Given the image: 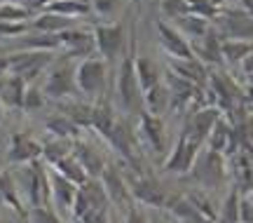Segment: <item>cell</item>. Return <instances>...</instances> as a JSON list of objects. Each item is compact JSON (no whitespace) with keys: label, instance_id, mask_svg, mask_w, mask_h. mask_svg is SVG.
Listing matches in <instances>:
<instances>
[{"label":"cell","instance_id":"43","mask_svg":"<svg viewBox=\"0 0 253 223\" xmlns=\"http://www.w3.org/2000/svg\"><path fill=\"white\" fill-rule=\"evenodd\" d=\"M125 223H148V219H145V214L141 212L138 202H136V205L125 214Z\"/></svg>","mask_w":253,"mask_h":223},{"label":"cell","instance_id":"32","mask_svg":"<svg viewBox=\"0 0 253 223\" xmlns=\"http://www.w3.org/2000/svg\"><path fill=\"white\" fill-rule=\"evenodd\" d=\"M176 26L181 28V33L188 38L192 45L197 43V40H202V38L207 36V31L211 28V26H209L207 19L197 17V14H188V17L178 19V21H176Z\"/></svg>","mask_w":253,"mask_h":223},{"label":"cell","instance_id":"15","mask_svg":"<svg viewBox=\"0 0 253 223\" xmlns=\"http://www.w3.org/2000/svg\"><path fill=\"white\" fill-rule=\"evenodd\" d=\"M138 134L150 146L153 153H157V155L164 153V148H167V129H164V122L160 115H153V113L143 111L138 115Z\"/></svg>","mask_w":253,"mask_h":223},{"label":"cell","instance_id":"11","mask_svg":"<svg viewBox=\"0 0 253 223\" xmlns=\"http://www.w3.org/2000/svg\"><path fill=\"white\" fill-rule=\"evenodd\" d=\"M47 176H49V193H52V202L56 205V209L73 216V205H75V197H78L80 186H75L71 178L59 174L54 167L47 169Z\"/></svg>","mask_w":253,"mask_h":223},{"label":"cell","instance_id":"28","mask_svg":"<svg viewBox=\"0 0 253 223\" xmlns=\"http://www.w3.org/2000/svg\"><path fill=\"white\" fill-rule=\"evenodd\" d=\"M63 113L71 117L78 127H94V104H87V101H71L66 99V106H63Z\"/></svg>","mask_w":253,"mask_h":223},{"label":"cell","instance_id":"18","mask_svg":"<svg viewBox=\"0 0 253 223\" xmlns=\"http://www.w3.org/2000/svg\"><path fill=\"white\" fill-rule=\"evenodd\" d=\"M192 50H195V56L204 66H218V63H223V36H220V31L216 26H211L207 31V36L192 45Z\"/></svg>","mask_w":253,"mask_h":223},{"label":"cell","instance_id":"16","mask_svg":"<svg viewBox=\"0 0 253 223\" xmlns=\"http://www.w3.org/2000/svg\"><path fill=\"white\" fill-rule=\"evenodd\" d=\"M12 45L19 52H54L61 47V36L59 33H42V31H33L24 33V36L12 38Z\"/></svg>","mask_w":253,"mask_h":223},{"label":"cell","instance_id":"31","mask_svg":"<svg viewBox=\"0 0 253 223\" xmlns=\"http://www.w3.org/2000/svg\"><path fill=\"white\" fill-rule=\"evenodd\" d=\"M230 143H232V127H230L227 120L220 117L216 122V127L211 129V134H209L207 148L209 151H216V153H225L227 148H230Z\"/></svg>","mask_w":253,"mask_h":223},{"label":"cell","instance_id":"8","mask_svg":"<svg viewBox=\"0 0 253 223\" xmlns=\"http://www.w3.org/2000/svg\"><path fill=\"white\" fill-rule=\"evenodd\" d=\"M52 61H54L52 52H17L14 56H9L7 73H14L26 82H33L40 73H47Z\"/></svg>","mask_w":253,"mask_h":223},{"label":"cell","instance_id":"45","mask_svg":"<svg viewBox=\"0 0 253 223\" xmlns=\"http://www.w3.org/2000/svg\"><path fill=\"white\" fill-rule=\"evenodd\" d=\"M52 2H54V0H28V5H31V7H49V5H52Z\"/></svg>","mask_w":253,"mask_h":223},{"label":"cell","instance_id":"30","mask_svg":"<svg viewBox=\"0 0 253 223\" xmlns=\"http://www.w3.org/2000/svg\"><path fill=\"white\" fill-rule=\"evenodd\" d=\"M143 99H145V111L153 113V115H160L164 108H171V94H169L167 82H160L157 87L145 92Z\"/></svg>","mask_w":253,"mask_h":223},{"label":"cell","instance_id":"38","mask_svg":"<svg viewBox=\"0 0 253 223\" xmlns=\"http://www.w3.org/2000/svg\"><path fill=\"white\" fill-rule=\"evenodd\" d=\"M28 216H31V223H63L59 212H52L49 207H33Z\"/></svg>","mask_w":253,"mask_h":223},{"label":"cell","instance_id":"14","mask_svg":"<svg viewBox=\"0 0 253 223\" xmlns=\"http://www.w3.org/2000/svg\"><path fill=\"white\" fill-rule=\"evenodd\" d=\"M61 36V47L68 50V54H73L78 61L87 59V56H96V40H94V31H84V28H68L59 33Z\"/></svg>","mask_w":253,"mask_h":223},{"label":"cell","instance_id":"37","mask_svg":"<svg viewBox=\"0 0 253 223\" xmlns=\"http://www.w3.org/2000/svg\"><path fill=\"white\" fill-rule=\"evenodd\" d=\"M122 2H125V0H91V12L110 21V19L120 12Z\"/></svg>","mask_w":253,"mask_h":223},{"label":"cell","instance_id":"12","mask_svg":"<svg viewBox=\"0 0 253 223\" xmlns=\"http://www.w3.org/2000/svg\"><path fill=\"white\" fill-rule=\"evenodd\" d=\"M129 188H131L134 202H138V205L164 207L167 202H169V195H167L164 186L157 181V178H153V176H145V174H141V176L131 178Z\"/></svg>","mask_w":253,"mask_h":223},{"label":"cell","instance_id":"9","mask_svg":"<svg viewBox=\"0 0 253 223\" xmlns=\"http://www.w3.org/2000/svg\"><path fill=\"white\" fill-rule=\"evenodd\" d=\"M94 40H96V52L106 61H113L125 45V26L120 21H101L94 26Z\"/></svg>","mask_w":253,"mask_h":223},{"label":"cell","instance_id":"29","mask_svg":"<svg viewBox=\"0 0 253 223\" xmlns=\"http://www.w3.org/2000/svg\"><path fill=\"white\" fill-rule=\"evenodd\" d=\"M54 169L59 171V174H63V176L66 178H71L73 183H75V186H82V183H87V181H89V174H87V169H84V167H82L80 165V160H78V158H75V155H66V158H63V160H59L54 165Z\"/></svg>","mask_w":253,"mask_h":223},{"label":"cell","instance_id":"42","mask_svg":"<svg viewBox=\"0 0 253 223\" xmlns=\"http://www.w3.org/2000/svg\"><path fill=\"white\" fill-rule=\"evenodd\" d=\"M239 223H253V195L239 200Z\"/></svg>","mask_w":253,"mask_h":223},{"label":"cell","instance_id":"35","mask_svg":"<svg viewBox=\"0 0 253 223\" xmlns=\"http://www.w3.org/2000/svg\"><path fill=\"white\" fill-rule=\"evenodd\" d=\"M0 19H2V21H26L28 7L17 5V2H5V0H0Z\"/></svg>","mask_w":253,"mask_h":223},{"label":"cell","instance_id":"48","mask_svg":"<svg viewBox=\"0 0 253 223\" xmlns=\"http://www.w3.org/2000/svg\"><path fill=\"white\" fill-rule=\"evenodd\" d=\"M2 117H5V104H2V99H0V122H2Z\"/></svg>","mask_w":253,"mask_h":223},{"label":"cell","instance_id":"1","mask_svg":"<svg viewBox=\"0 0 253 223\" xmlns=\"http://www.w3.org/2000/svg\"><path fill=\"white\" fill-rule=\"evenodd\" d=\"M136 31L129 38V52L120 63V73H118V99L120 106L125 108L126 113H136L141 115L145 111V99H143V89L138 82V73H136Z\"/></svg>","mask_w":253,"mask_h":223},{"label":"cell","instance_id":"26","mask_svg":"<svg viewBox=\"0 0 253 223\" xmlns=\"http://www.w3.org/2000/svg\"><path fill=\"white\" fill-rule=\"evenodd\" d=\"M45 127L52 136L63 139V141H75V139H80V136H78V129H80V127L75 125L66 113H56V115H52L45 122Z\"/></svg>","mask_w":253,"mask_h":223},{"label":"cell","instance_id":"10","mask_svg":"<svg viewBox=\"0 0 253 223\" xmlns=\"http://www.w3.org/2000/svg\"><path fill=\"white\" fill-rule=\"evenodd\" d=\"M157 38H160V45L167 50L169 59H195L192 43L183 36L181 28L176 26V24L157 19Z\"/></svg>","mask_w":253,"mask_h":223},{"label":"cell","instance_id":"51","mask_svg":"<svg viewBox=\"0 0 253 223\" xmlns=\"http://www.w3.org/2000/svg\"><path fill=\"white\" fill-rule=\"evenodd\" d=\"M73 223H82V221H80V219H73Z\"/></svg>","mask_w":253,"mask_h":223},{"label":"cell","instance_id":"2","mask_svg":"<svg viewBox=\"0 0 253 223\" xmlns=\"http://www.w3.org/2000/svg\"><path fill=\"white\" fill-rule=\"evenodd\" d=\"M78 63L73 54H63V56H54L52 66L47 68V78H45V87L42 92L47 94V99H54V101H66L71 99V94L80 92L78 89Z\"/></svg>","mask_w":253,"mask_h":223},{"label":"cell","instance_id":"22","mask_svg":"<svg viewBox=\"0 0 253 223\" xmlns=\"http://www.w3.org/2000/svg\"><path fill=\"white\" fill-rule=\"evenodd\" d=\"M169 71L176 73L178 78L192 82V85H204L207 82V66L195 59H169Z\"/></svg>","mask_w":253,"mask_h":223},{"label":"cell","instance_id":"3","mask_svg":"<svg viewBox=\"0 0 253 223\" xmlns=\"http://www.w3.org/2000/svg\"><path fill=\"white\" fill-rule=\"evenodd\" d=\"M14 183H17L19 193L26 197V202L31 209H33V207L49 205V200H52V193H49V176H47L45 167H40V162L24 165V167L17 171Z\"/></svg>","mask_w":253,"mask_h":223},{"label":"cell","instance_id":"25","mask_svg":"<svg viewBox=\"0 0 253 223\" xmlns=\"http://www.w3.org/2000/svg\"><path fill=\"white\" fill-rule=\"evenodd\" d=\"M253 54V40H235V38H223V61L230 66L244 63Z\"/></svg>","mask_w":253,"mask_h":223},{"label":"cell","instance_id":"7","mask_svg":"<svg viewBox=\"0 0 253 223\" xmlns=\"http://www.w3.org/2000/svg\"><path fill=\"white\" fill-rule=\"evenodd\" d=\"M190 174L195 176L197 183H202V186H207V188L220 186L225 181V160H223V153L204 148V151L199 153V158Z\"/></svg>","mask_w":253,"mask_h":223},{"label":"cell","instance_id":"24","mask_svg":"<svg viewBox=\"0 0 253 223\" xmlns=\"http://www.w3.org/2000/svg\"><path fill=\"white\" fill-rule=\"evenodd\" d=\"M75 21L78 19H71V17H63V14H56V12H42L38 14V19L31 24L33 31H42V33H63L68 28H75Z\"/></svg>","mask_w":253,"mask_h":223},{"label":"cell","instance_id":"44","mask_svg":"<svg viewBox=\"0 0 253 223\" xmlns=\"http://www.w3.org/2000/svg\"><path fill=\"white\" fill-rule=\"evenodd\" d=\"M242 71H244V73H246V78H249V80L253 82V54L249 56V59H246L244 63H242Z\"/></svg>","mask_w":253,"mask_h":223},{"label":"cell","instance_id":"33","mask_svg":"<svg viewBox=\"0 0 253 223\" xmlns=\"http://www.w3.org/2000/svg\"><path fill=\"white\" fill-rule=\"evenodd\" d=\"M89 5H82V2H75V0H54L47 12H56V14H63V17L78 19L82 14H89Z\"/></svg>","mask_w":253,"mask_h":223},{"label":"cell","instance_id":"17","mask_svg":"<svg viewBox=\"0 0 253 223\" xmlns=\"http://www.w3.org/2000/svg\"><path fill=\"white\" fill-rule=\"evenodd\" d=\"M42 158V143L31 139L28 134H14L12 136V146H9L7 160L12 165H31Z\"/></svg>","mask_w":253,"mask_h":223},{"label":"cell","instance_id":"47","mask_svg":"<svg viewBox=\"0 0 253 223\" xmlns=\"http://www.w3.org/2000/svg\"><path fill=\"white\" fill-rule=\"evenodd\" d=\"M239 5H242L249 14H253V0H239Z\"/></svg>","mask_w":253,"mask_h":223},{"label":"cell","instance_id":"23","mask_svg":"<svg viewBox=\"0 0 253 223\" xmlns=\"http://www.w3.org/2000/svg\"><path fill=\"white\" fill-rule=\"evenodd\" d=\"M120 117L115 115V111H113V104H110V99L103 94L101 99L94 101V129L103 136V139H108L110 132L115 129Z\"/></svg>","mask_w":253,"mask_h":223},{"label":"cell","instance_id":"6","mask_svg":"<svg viewBox=\"0 0 253 223\" xmlns=\"http://www.w3.org/2000/svg\"><path fill=\"white\" fill-rule=\"evenodd\" d=\"M218 31L223 38H235V40H253V14H249L239 2L230 5L227 2L223 12L218 14Z\"/></svg>","mask_w":253,"mask_h":223},{"label":"cell","instance_id":"34","mask_svg":"<svg viewBox=\"0 0 253 223\" xmlns=\"http://www.w3.org/2000/svg\"><path fill=\"white\" fill-rule=\"evenodd\" d=\"M162 12H164V17L171 19L173 24H176L178 19L190 14V5H188V0H162Z\"/></svg>","mask_w":253,"mask_h":223},{"label":"cell","instance_id":"41","mask_svg":"<svg viewBox=\"0 0 253 223\" xmlns=\"http://www.w3.org/2000/svg\"><path fill=\"white\" fill-rule=\"evenodd\" d=\"M188 200H190V202H192L195 207H197L202 214L207 216L209 221H213V219H216V209L211 207V202H209L204 195H199V193H192V195H188Z\"/></svg>","mask_w":253,"mask_h":223},{"label":"cell","instance_id":"13","mask_svg":"<svg viewBox=\"0 0 253 223\" xmlns=\"http://www.w3.org/2000/svg\"><path fill=\"white\" fill-rule=\"evenodd\" d=\"M101 181H103V186H106V193H108V197H110V205L120 207L125 214L136 205L129 183H126L125 176H122V174H120L113 165H108V167H106V171H103Z\"/></svg>","mask_w":253,"mask_h":223},{"label":"cell","instance_id":"4","mask_svg":"<svg viewBox=\"0 0 253 223\" xmlns=\"http://www.w3.org/2000/svg\"><path fill=\"white\" fill-rule=\"evenodd\" d=\"M75 78H78L80 94L89 99H101L106 94V85H108V61L99 54L80 59Z\"/></svg>","mask_w":253,"mask_h":223},{"label":"cell","instance_id":"49","mask_svg":"<svg viewBox=\"0 0 253 223\" xmlns=\"http://www.w3.org/2000/svg\"><path fill=\"white\" fill-rule=\"evenodd\" d=\"M75 2H82V5H89L91 7V0H75Z\"/></svg>","mask_w":253,"mask_h":223},{"label":"cell","instance_id":"39","mask_svg":"<svg viewBox=\"0 0 253 223\" xmlns=\"http://www.w3.org/2000/svg\"><path fill=\"white\" fill-rule=\"evenodd\" d=\"M28 28H31V26H28L26 21H2V19H0V38L24 36Z\"/></svg>","mask_w":253,"mask_h":223},{"label":"cell","instance_id":"27","mask_svg":"<svg viewBox=\"0 0 253 223\" xmlns=\"http://www.w3.org/2000/svg\"><path fill=\"white\" fill-rule=\"evenodd\" d=\"M136 73H138V82H141V89L145 92H150L153 87L160 85V68H157V63L153 59H148V56H136Z\"/></svg>","mask_w":253,"mask_h":223},{"label":"cell","instance_id":"5","mask_svg":"<svg viewBox=\"0 0 253 223\" xmlns=\"http://www.w3.org/2000/svg\"><path fill=\"white\" fill-rule=\"evenodd\" d=\"M199 153H202V141L197 136H192L188 129H183L178 141L173 143L167 162H164V171H169V174H190L199 158Z\"/></svg>","mask_w":253,"mask_h":223},{"label":"cell","instance_id":"46","mask_svg":"<svg viewBox=\"0 0 253 223\" xmlns=\"http://www.w3.org/2000/svg\"><path fill=\"white\" fill-rule=\"evenodd\" d=\"M9 68V56H5V54H0V75H5Z\"/></svg>","mask_w":253,"mask_h":223},{"label":"cell","instance_id":"19","mask_svg":"<svg viewBox=\"0 0 253 223\" xmlns=\"http://www.w3.org/2000/svg\"><path fill=\"white\" fill-rule=\"evenodd\" d=\"M73 155L80 160V165L87 169L91 178H101L103 171L108 167V162L103 160V155L99 153V148H94L91 143H87L84 139H75L73 141Z\"/></svg>","mask_w":253,"mask_h":223},{"label":"cell","instance_id":"20","mask_svg":"<svg viewBox=\"0 0 253 223\" xmlns=\"http://www.w3.org/2000/svg\"><path fill=\"white\" fill-rule=\"evenodd\" d=\"M220 111H218L216 106H204V108H195L192 111V115H190L188 125H185V129H188L192 136H197L202 143H207L209 134H211V129L216 127V122L220 120Z\"/></svg>","mask_w":253,"mask_h":223},{"label":"cell","instance_id":"36","mask_svg":"<svg viewBox=\"0 0 253 223\" xmlns=\"http://www.w3.org/2000/svg\"><path fill=\"white\" fill-rule=\"evenodd\" d=\"M47 104V94L42 89L38 87H28L26 89V99H24V108L21 111H26V113H38V111H42Z\"/></svg>","mask_w":253,"mask_h":223},{"label":"cell","instance_id":"40","mask_svg":"<svg viewBox=\"0 0 253 223\" xmlns=\"http://www.w3.org/2000/svg\"><path fill=\"white\" fill-rule=\"evenodd\" d=\"M80 221L82 223H113V219H110V205L108 207H91Z\"/></svg>","mask_w":253,"mask_h":223},{"label":"cell","instance_id":"21","mask_svg":"<svg viewBox=\"0 0 253 223\" xmlns=\"http://www.w3.org/2000/svg\"><path fill=\"white\" fill-rule=\"evenodd\" d=\"M26 89L28 82L24 78H19L14 73H5V80H2V87H0V99L9 108H24Z\"/></svg>","mask_w":253,"mask_h":223},{"label":"cell","instance_id":"50","mask_svg":"<svg viewBox=\"0 0 253 223\" xmlns=\"http://www.w3.org/2000/svg\"><path fill=\"white\" fill-rule=\"evenodd\" d=\"M2 80H5V75H0V87H2Z\"/></svg>","mask_w":253,"mask_h":223}]
</instances>
